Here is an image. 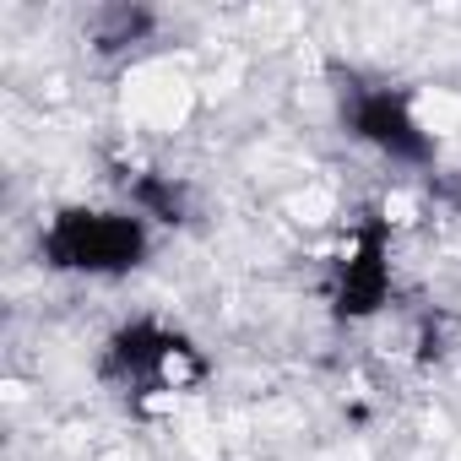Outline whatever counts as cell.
<instances>
[{
  "mask_svg": "<svg viewBox=\"0 0 461 461\" xmlns=\"http://www.w3.org/2000/svg\"><path fill=\"white\" fill-rule=\"evenodd\" d=\"M104 380H114L141 407H174L179 396H190L206 380V358L190 337H179L168 326H152V321H136V326L109 337Z\"/></svg>",
  "mask_w": 461,
  "mask_h": 461,
  "instance_id": "obj_1",
  "label": "cell"
},
{
  "mask_svg": "<svg viewBox=\"0 0 461 461\" xmlns=\"http://www.w3.org/2000/svg\"><path fill=\"white\" fill-rule=\"evenodd\" d=\"M147 256V222L136 212H104V206H66L44 228V261L55 272H87V277H120L141 267Z\"/></svg>",
  "mask_w": 461,
  "mask_h": 461,
  "instance_id": "obj_2",
  "label": "cell"
},
{
  "mask_svg": "<svg viewBox=\"0 0 461 461\" xmlns=\"http://www.w3.org/2000/svg\"><path fill=\"white\" fill-rule=\"evenodd\" d=\"M342 120H348V131L358 141H369L375 152H385L402 168H418V163L434 158L423 125L412 120L407 93H396V87H364V82H353L342 93Z\"/></svg>",
  "mask_w": 461,
  "mask_h": 461,
  "instance_id": "obj_3",
  "label": "cell"
},
{
  "mask_svg": "<svg viewBox=\"0 0 461 461\" xmlns=\"http://www.w3.org/2000/svg\"><path fill=\"white\" fill-rule=\"evenodd\" d=\"M331 299L342 315H375L391 299V245L385 222H358L331 261Z\"/></svg>",
  "mask_w": 461,
  "mask_h": 461,
  "instance_id": "obj_4",
  "label": "cell"
},
{
  "mask_svg": "<svg viewBox=\"0 0 461 461\" xmlns=\"http://www.w3.org/2000/svg\"><path fill=\"white\" fill-rule=\"evenodd\" d=\"M147 33V12H131V6H109L98 12V50H125Z\"/></svg>",
  "mask_w": 461,
  "mask_h": 461,
  "instance_id": "obj_5",
  "label": "cell"
}]
</instances>
